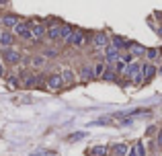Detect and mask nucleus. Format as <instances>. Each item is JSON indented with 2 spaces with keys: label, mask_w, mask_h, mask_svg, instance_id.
<instances>
[{
  "label": "nucleus",
  "mask_w": 162,
  "mask_h": 156,
  "mask_svg": "<svg viewBox=\"0 0 162 156\" xmlns=\"http://www.w3.org/2000/svg\"><path fill=\"white\" fill-rule=\"evenodd\" d=\"M139 72H142V66L136 64V62H131V64L125 66V74H127L129 78H133V82H136V84L142 82V74H139Z\"/></svg>",
  "instance_id": "nucleus-1"
},
{
  "label": "nucleus",
  "mask_w": 162,
  "mask_h": 156,
  "mask_svg": "<svg viewBox=\"0 0 162 156\" xmlns=\"http://www.w3.org/2000/svg\"><path fill=\"white\" fill-rule=\"evenodd\" d=\"M2 58H4L8 64H17V62L21 60V54H19L17 49H12V47H4V49H2Z\"/></svg>",
  "instance_id": "nucleus-2"
},
{
  "label": "nucleus",
  "mask_w": 162,
  "mask_h": 156,
  "mask_svg": "<svg viewBox=\"0 0 162 156\" xmlns=\"http://www.w3.org/2000/svg\"><path fill=\"white\" fill-rule=\"evenodd\" d=\"M93 45L96 49H107L109 47V39H107V35L105 33H94L93 35Z\"/></svg>",
  "instance_id": "nucleus-3"
},
{
  "label": "nucleus",
  "mask_w": 162,
  "mask_h": 156,
  "mask_svg": "<svg viewBox=\"0 0 162 156\" xmlns=\"http://www.w3.org/2000/svg\"><path fill=\"white\" fill-rule=\"evenodd\" d=\"M47 86L51 90H60L64 86V78L60 76V74H51V76L47 78Z\"/></svg>",
  "instance_id": "nucleus-4"
},
{
  "label": "nucleus",
  "mask_w": 162,
  "mask_h": 156,
  "mask_svg": "<svg viewBox=\"0 0 162 156\" xmlns=\"http://www.w3.org/2000/svg\"><path fill=\"white\" fill-rule=\"evenodd\" d=\"M14 33L19 35V37H25V39L33 37V33H31V27H27V25H23V23H19V25L14 27Z\"/></svg>",
  "instance_id": "nucleus-5"
},
{
  "label": "nucleus",
  "mask_w": 162,
  "mask_h": 156,
  "mask_svg": "<svg viewBox=\"0 0 162 156\" xmlns=\"http://www.w3.org/2000/svg\"><path fill=\"white\" fill-rule=\"evenodd\" d=\"M47 37H49V39H58V37H62V25H58V23L49 25V29H47Z\"/></svg>",
  "instance_id": "nucleus-6"
},
{
  "label": "nucleus",
  "mask_w": 162,
  "mask_h": 156,
  "mask_svg": "<svg viewBox=\"0 0 162 156\" xmlns=\"http://www.w3.org/2000/svg\"><path fill=\"white\" fill-rule=\"evenodd\" d=\"M21 82H23L25 86H35V84L39 82V78H35L33 74H29V72H23V76H21Z\"/></svg>",
  "instance_id": "nucleus-7"
},
{
  "label": "nucleus",
  "mask_w": 162,
  "mask_h": 156,
  "mask_svg": "<svg viewBox=\"0 0 162 156\" xmlns=\"http://www.w3.org/2000/svg\"><path fill=\"white\" fill-rule=\"evenodd\" d=\"M142 74H144L146 80H150V78L156 74V66H152L150 62H148V64H144V66H142Z\"/></svg>",
  "instance_id": "nucleus-8"
},
{
  "label": "nucleus",
  "mask_w": 162,
  "mask_h": 156,
  "mask_svg": "<svg viewBox=\"0 0 162 156\" xmlns=\"http://www.w3.org/2000/svg\"><path fill=\"white\" fill-rule=\"evenodd\" d=\"M105 54H107V60H109V62H117V60H119V56H117V47H115V45H109V47L105 49Z\"/></svg>",
  "instance_id": "nucleus-9"
},
{
  "label": "nucleus",
  "mask_w": 162,
  "mask_h": 156,
  "mask_svg": "<svg viewBox=\"0 0 162 156\" xmlns=\"http://www.w3.org/2000/svg\"><path fill=\"white\" fill-rule=\"evenodd\" d=\"M72 43H74V45H82V43H84V31L76 29V31L72 33Z\"/></svg>",
  "instance_id": "nucleus-10"
},
{
  "label": "nucleus",
  "mask_w": 162,
  "mask_h": 156,
  "mask_svg": "<svg viewBox=\"0 0 162 156\" xmlns=\"http://www.w3.org/2000/svg\"><path fill=\"white\" fill-rule=\"evenodd\" d=\"M80 76H82V80H90V78H94V70L90 66H82Z\"/></svg>",
  "instance_id": "nucleus-11"
},
{
  "label": "nucleus",
  "mask_w": 162,
  "mask_h": 156,
  "mask_svg": "<svg viewBox=\"0 0 162 156\" xmlns=\"http://www.w3.org/2000/svg\"><path fill=\"white\" fill-rule=\"evenodd\" d=\"M2 23H4L6 27H17V25H19V19H17L14 14H6V17H2Z\"/></svg>",
  "instance_id": "nucleus-12"
},
{
  "label": "nucleus",
  "mask_w": 162,
  "mask_h": 156,
  "mask_svg": "<svg viewBox=\"0 0 162 156\" xmlns=\"http://www.w3.org/2000/svg\"><path fill=\"white\" fill-rule=\"evenodd\" d=\"M31 33H33V37H41V35L45 33V29H43V25L33 23V27H31Z\"/></svg>",
  "instance_id": "nucleus-13"
},
{
  "label": "nucleus",
  "mask_w": 162,
  "mask_h": 156,
  "mask_svg": "<svg viewBox=\"0 0 162 156\" xmlns=\"http://www.w3.org/2000/svg\"><path fill=\"white\" fill-rule=\"evenodd\" d=\"M12 41H14V37H12V35L2 33V39H0V43L4 45V47H11V45H12Z\"/></svg>",
  "instance_id": "nucleus-14"
},
{
  "label": "nucleus",
  "mask_w": 162,
  "mask_h": 156,
  "mask_svg": "<svg viewBox=\"0 0 162 156\" xmlns=\"http://www.w3.org/2000/svg\"><path fill=\"white\" fill-rule=\"evenodd\" d=\"M72 33H74V31H72L70 27H62V39H64V41H72Z\"/></svg>",
  "instance_id": "nucleus-15"
},
{
  "label": "nucleus",
  "mask_w": 162,
  "mask_h": 156,
  "mask_svg": "<svg viewBox=\"0 0 162 156\" xmlns=\"http://www.w3.org/2000/svg\"><path fill=\"white\" fill-rule=\"evenodd\" d=\"M82 138H86L84 132H74L72 136H68V142H78V140H82Z\"/></svg>",
  "instance_id": "nucleus-16"
},
{
  "label": "nucleus",
  "mask_w": 162,
  "mask_h": 156,
  "mask_svg": "<svg viewBox=\"0 0 162 156\" xmlns=\"http://www.w3.org/2000/svg\"><path fill=\"white\" fill-rule=\"evenodd\" d=\"M113 150H115V156H123L125 154V150H127V146L125 144H115L113 146Z\"/></svg>",
  "instance_id": "nucleus-17"
},
{
  "label": "nucleus",
  "mask_w": 162,
  "mask_h": 156,
  "mask_svg": "<svg viewBox=\"0 0 162 156\" xmlns=\"http://www.w3.org/2000/svg\"><path fill=\"white\" fill-rule=\"evenodd\" d=\"M113 43H115V47H125V45H129V41H125L123 37H113Z\"/></svg>",
  "instance_id": "nucleus-18"
},
{
  "label": "nucleus",
  "mask_w": 162,
  "mask_h": 156,
  "mask_svg": "<svg viewBox=\"0 0 162 156\" xmlns=\"http://www.w3.org/2000/svg\"><path fill=\"white\" fill-rule=\"evenodd\" d=\"M111 70H113V72H117V74H119V72H123V70H125V64H123L121 60H117L115 64H113V68H111Z\"/></svg>",
  "instance_id": "nucleus-19"
},
{
  "label": "nucleus",
  "mask_w": 162,
  "mask_h": 156,
  "mask_svg": "<svg viewBox=\"0 0 162 156\" xmlns=\"http://www.w3.org/2000/svg\"><path fill=\"white\" fill-rule=\"evenodd\" d=\"M93 70H94V76H103V74H105V64H103V62H99Z\"/></svg>",
  "instance_id": "nucleus-20"
},
{
  "label": "nucleus",
  "mask_w": 162,
  "mask_h": 156,
  "mask_svg": "<svg viewBox=\"0 0 162 156\" xmlns=\"http://www.w3.org/2000/svg\"><path fill=\"white\" fill-rule=\"evenodd\" d=\"M62 78H64V82H70V84L74 82V74H72L70 70H64V74H62Z\"/></svg>",
  "instance_id": "nucleus-21"
},
{
  "label": "nucleus",
  "mask_w": 162,
  "mask_h": 156,
  "mask_svg": "<svg viewBox=\"0 0 162 156\" xmlns=\"http://www.w3.org/2000/svg\"><path fill=\"white\" fill-rule=\"evenodd\" d=\"M105 152H107V150H105L103 146H94V148H93V154L94 156H105Z\"/></svg>",
  "instance_id": "nucleus-22"
},
{
  "label": "nucleus",
  "mask_w": 162,
  "mask_h": 156,
  "mask_svg": "<svg viewBox=\"0 0 162 156\" xmlns=\"http://www.w3.org/2000/svg\"><path fill=\"white\" fill-rule=\"evenodd\" d=\"M136 152H138V156H146V148H144V144H142V142H138V144H136Z\"/></svg>",
  "instance_id": "nucleus-23"
},
{
  "label": "nucleus",
  "mask_w": 162,
  "mask_h": 156,
  "mask_svg": "<svg viewBox=\"0 0 162 156\" xmlns=\"http://www.w3.org/2000/svg\"><path fill=\"white\" fill-rule=\"evenodd\" d=\"M6 82H8V86H12V89L19 86V78H17V76H8V78H6Z\"/></svg>",
  "instance_id": "nucleus-24"
},
{
  "label": "nucleus",
  "mask_w": 162,
  "mask_h": 156,
  "mask_svg": "<svg viewBox=\"0 0 162 156\" xmlns=\"http://www.w3.org/2000/svg\"><path fill=\"white\" fill-rule=\"evenodd\" d=\"M103 78H105V80H115V72H113V70H109V72H105V74H103Z\"/></svg>",
  "instance_id": "nucleus-25"
},
{
  "label": "nucleus",
  "mask_w": 162,
  "mask_h": 156,
  "mask_svg": "<svg viewBox=\"0 0 162 156\" xmlns=\"http://www.w3.org/2000/svg\"><path fill=\"white\" fill-rule=\"evenodd\" d=\"M43 54H45L47 58H53V56H56V54H58V51H56L53 47H47V49H45V51H43Z\"/></svg>",
  "instance_id": "nucleus-26"
},
{
  "label": "nucleus",
  "mask_w": 162,
  "mask_h": 156,
  "mask_svg": "<svg viewBox=\"0 0 162 156\" xmlns=\"http://www.w3.org/2000/svg\"><path fill=\"white\" fill-rule=\"evenodd\" d=\"M156 56H158V49H148V58H150V60L156 58Z\"/></svg>",
  "instance_id": "nucleus-27"
},
{
  "label": "nucleus",
  "mask_w": 162,
  "mask_h": 156,
  "mask_svg": "<svg viewBox=\"0 0 162 156\" xmlns=\"http://www.w3.org/2000/svg\"><path fill=\"white\" fill-rule=\"evenodd\" d=\"M133 54H144V49L139 45H133Z\"/></svg>",
  "instance_id": "nucleus-28"
},
{
  "label": "nucleus",
  "mask_w": 162,
  "mask_h": 156,
  "mask_svg": "<svg viewBox=\"0 0 162 156\" xmlns=\"http://www.w3.org/2000/svg\"><path fill=\"white\" fill-rule=\"evenodd\" d=\"M33 64H37V66H41V64H43V58H35V60H33Z\"/></svg>",
  "instance_id": "nucleus-29"
},
{
  "label": "nucleus",
  "mask_w": 162,
  "mask_h": 156,
  "mask_svg": "<svg viewBox=\"0 0 162 156\" xmlns=\"http://www.w3.org/2000/svg\"><path fill=\"white\" fill-rule=\"evenodd\" d=\"M158 144L162 146V129H160V136H158Z\"/></svg>",
  "instance_id": "nucleus-30"
},
{
  "label": "nucleus",
  "mask_w": 162,
  "mask_h": 156,
  "mask_svg": "<svg viewBox=\"0 0 162 156\" xmlns=\"http://www.w3.org/2000/svg\"><path fill=\"white\" fill-rule=\"evenodd\" d=\"M129 156H138V152H136V148H133V150L129 152Z\"/></svg>",
  "instance_id": "nucleus-31"
},
{
  "label": "nucleus",
  "mask_w": 162,
  "mask_h": 156,
  "mask_svg": "<svg viewBox=\"0 0 162 156\" xmlns=\"http://www.w3.org/2000/svg\"><path fill=\"white\" fill-rule=\"evenodd\" d=\"M2 74H4V68H2V64H0V78H2Z\"/></svg>",
  "instance_id": "nucleus-32"
},
{
  "label": "nucleus",
  "mask_w": 162,
  "mask_h": 156,
  "mask_svg": "<svg viewBox=\"0 0 162 156\" xmlns=\"http://www.w3.org/2000/svg\"><path fill=\"white\" fill-rule=\"evenodd\" d=\"M31 156H43V154H31Z\"/></svg>",
  "instance_id": "nucleus-33"
},
{
  "label": "nucleus",
  "mask_w": 162,
  "mask_h": 156,
  "mask_svg": "<svg viewBox=\"0 0 162 156\" xmlns=\"http://www.w3.org/2000/svg\"><path fill=\"white\" fill-rule=\"evenodd\" d=\"M0 39H2V33H0Z\"/></svg>",
  "instance_id": "nucleus-34"
},
{
  "label": "nucleus",
  "mask_w": 162,
  "mask_h": 156,
  "mask_svg": "<svg viewBox=\"0 0 162 156\" xmlns=\"http://www.w3.org/2000/svg\"><path fill=\"white\" fill-rule=\"evenodd\" d=\"M113 156H115V154H113Z\"/></svg>",
  "instance_id": "nucleus-35"
}]
</instances>
